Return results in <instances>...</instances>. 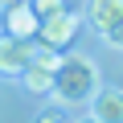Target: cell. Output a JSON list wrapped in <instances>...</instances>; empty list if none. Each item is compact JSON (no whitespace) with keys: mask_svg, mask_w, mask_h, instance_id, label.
I'll return each mask as SVG.
<instances>
[{"mask_svg":"<svg viewBox=\"0 0 123 123\" xmlns=\"http://www.w3.org/2000/svg\"><path fill=\"white\" fill-rule=\"evenodd\" d=\"M98 90V70L94 62L82 57V53H70L53 66V82H49V94L62 103V107H82L90 103V94Z\"/></svg>","mask_w":123,"mask_h":123,"instance_id":"obj_1","label":"cell"},{"mask_svg":"<svg viewBox=\"0 0 123 123\" xmlns=\"http://www.w3.org/2000/svg\"><path fill=\"white\" fill-rule=\"evenodd\" d=\"M74 33H78V17H74L70 8H57V12L41 17V25H37V37H41V45H49V49L70 45Z\"/></svg>","mask_w":123,"mask_h":123,"instance_id":"obj_2","label":"cell"},{"mask_svg":"<svg viewBox=\"0 0 123 123\" xmlns=\"http://www.w3.org/2000/svg\"><path fill=\"white\" fill-rule=\"evenodd\" d=\"M33 62V45L25 41V37H12V33H4L0 37V74H21L25 66Z\"/></svg>","mask_w":123,"mask_h":123,"instance_id":"obj_3","label":"cell"},{"mask_svg":"<svg viewBox=\"0 0 123 123\" xmlns=\"http://www.w3.org/2000/svg\"><path fill=\"white\" fill-rule=\"evenodd\" d=\"M90 115L98 123H123V90L119 86H98L90 94Z\"/></svg>","mask_w":123,"mask_h":123,"instance_id":"obj_4","label":"cell"},{"mask_svg":"<svg viewBox=\"0 0 123 123\" xmlns=\"http://www.w3.org/2000/svg\"><path fill=\"white\" fill-rule=\"evenodd\" d=\"M4 25H8V33L12 37H37V25H41V17L33 12V4L29 0H17V4H8L4 8Z\"/></svg>","mask_w":123,"mask_h":123,"instance_id":"obj_5","label":"cell"},{"mask_svg":"<svg viewBox=\"0 0 123 123\" xmlns=\"http://www.w3.org/2000/svg\"><path fill=\"white\" fill-rule=\"evenodd\" d=\"M123 8V0H90V4H86V17H90V25L103 33L111 21H115V12Z\"/></svg>","mask_w":123,"mask_h":123,"instance_id":"obj_6","label":"cell"},{"mask_svg":"<svg viewBox=\"0 0 123 123\" xmlns=\"http://www.w3.org/2000/svg\"><path fill=\"white\" fill-rule=\"evenodd\" d=\"M21 78H25V90H29V94H49L53 70H45V66H37V62H29V66L21 70Z\"/></svg>","mask_w":123,"mask_h":123,"instance_id":"obj_7","label":"cell"},{"mask_svg":"<svg viewBox=\"0 0 123 123\" xmlns=\"http://www.w3.org/2000/svg\"><path fill=\"white\" fill-rule=\"evenodd\" d=\"M98 37H103L107 45H115V49H123V8L115 12V21H111V25H107V29H103Z\"/></svg>","mask_w":123,"mask_h":123,"instance_id":"obj_8","label":"cell"},{"mask_svg":"<svg viewBox=\"0 0 123 123\" xmlns=\"http://www.w3.org/2000/svg\"><path fill=\"white\" fill-rule=\"evenodd\" d=\"M29 4H33V12H37V17H49V12H57V8H66L62 0H29Z\"/></svg>","mask_w":123,"mask_h":123,"instance_id":"obj_9","label":"cell"},{"mask_svg":"<svg viewBox=\"0 0 123 123\" xmlns=\"http://www.w3.org/2000/svg\"><path fill=\"white\" fill-rule=\"evenodd\" d=\"M37 123H66V115H62V111H45Z\"/></svg>","mask_w":123,"mask_h":123,"instance_id":"obj_10","label":"cell"},{"mask_svg":"<svg viewBox=\"0 0 123 123\" xmlns=\"http://www.w3.org/2000/svg\"><path fill=\"white\" fill-rule=\"evenodd\" d=\"M78 123H98V119H94V115H86V119H78Z\"/></svg>","mask_w":123,"mask_h":123,"instance_id":"obj_11","label":"cell"},{"mask_svg":"<svg viewBox=\"0 0 123 123\" xmlns=\"http://www.w3.org/2000/svg\"><path fill=\"white\" fill-rule=\"evenodd\" d=\"M8 4H17V0H0V8H8Z\"/></svg>","mask_w":123,"mask_h":123,"instance_id":"obj_12","label":"cell"}]
</instances>
